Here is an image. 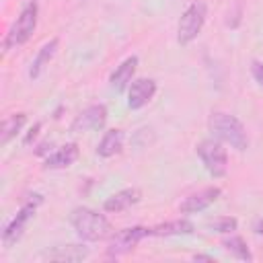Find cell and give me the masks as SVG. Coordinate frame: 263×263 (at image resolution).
<instances>
[{"instance_id": "3", "label": "cell", "mask_w": 263, "mask_h": 263, "mask_svg": "<svg viewBox=\"0 0 263 263\" xmlns=\"http://www.w3.org/2000/svg\"><path fill=\"white\" fill-rule=\"evenodd\" d=\"M37 14H39L37 0H27V4L23 6V10L18 12L16 21L12 23V27L8 29V33L4 37V51H8L10 47H16V45H23L33 37L35 29H37Z\"/></svg>"}, {"instance_id": "13", "label": "cell", "mask_w": 263, "mask_h": 263, "mask_svg": "<svg viewBox=\"0 0 263 263\" xmlns=\"http://www.w3.org/2000/svg\"><path fill=\"white\" fill-rule=\"evenodd\" d=\"M78 154H80L78 144L70 142V144L62 146L58 152H53L51 156L45 158V168H66V166H70V164L76 162Z\"/></svg>"}, {"instance_id": "14", "label": "cell", "mask_w": 263, "mask_h": 263, "mask_svg": "<svg viewBox=\"0 0 263 263\" xmlns=\"http://www.w3.org/2000/svg\"><path fill=\"white\" fill-rule=\"evenodd\" d=\"M121 148H123V132L121 129H109L101 138V142L97 146V154L101 158H111V156L119 154Z\"/></svg>"}, {"instance_id": "5", "label": "cell", "mask_w": 263, "mask_h": 263, "mask_svg": "<svg viewBox=\"0 0 263 263\" xmlns=\"http://www.w3.org/2000/svg\"><path fill=\"white\" fill-rule=\"evenodd\" d=\"M197 156L201 158L205 171L212 177H224L228 171V154L226 148L218 142V140H201L195 146Z\"/></svg>"}, {"instance_id": "18", "label": "cell", "mask_w": 263, "mask_h": 263, "mask_svg": "<svg viewBox=\"0 0 263 263\" xmlns=\"http://www.w3.org/2000/svg\"><path fill=\"white\" fill-rule=\"evenodd\" d=\"M25 121H27V115L25 113H12V115H8L4 119V123H2V144H8L23 129Z\"/></svg>"}, {"instance_id": "17", "label": "cell", "mask_w": 263, "mask_h": 263, "mask_svg": "<svg viewBox=\"0 0 263 263\" xmlns=\"http://www.w3.org/2000/svg\"><path fill=\"white\" fill-rule=\"evenodd\" d=\"M43 257L51 261H82L88 257V249L80 245H68V247H55L53 251H47Z\"/></svg>"}, {"instance_id": "1", "label": "cell", "mask_w": 263, "mask_h": 263, "mask_svg": "<svg viewBox=\"0 0 263 263\" xmlns=\"http://www.w3.org/2000/svg\"><path fill=\"white\" fill-rule=\"evenodd\" d=\"M70 222H72L76 234L86 242H99V240L111 238V234H113L111 222L92 208L82 205V208L72 210Z\"/></svg>"}, {"instance_id": "2", "label": "cell", "mask_w": 263, "mask_h": 263, "mask_svg": "<svg viewBox=\"0 0 263 263\" xmlns=\"http://www.w3.org/2000/svg\"><path fill=\"white\" fill-rule=\"evenodd\" d=\"M208 127L214 134V138H218L220 142L230 144L238 152L247 150V146H249L247 129L240 123V119H236L234 115L224 113V111H214L208 119Z\"/></svg>"}, {"instance_id": "11", "label": "cell", "mask_w": 263, "mask_h": 263, "mask_svg": "<svg viewBox=\"0 0 263 263\" xmlns=\"http://www.w3.org/2000/svg\"><path fill=\"white\" fill-rule=\"evenodd\" d=\"M140 199H142V191L138 187H125V189L113 193L111 197H107L103 208H105V212L117 214V212H123V210H127L132 205H136Z\"/></svg>"}, {"instance_id": "16", "label": "cell", "mask_w": 263, "mask_h": 263, "mask_svg": "<svg viewBox=\"0 0 263 263\" xmlns=\"http://www.w3.org/2000/svg\"><path fill=\"white\" fill-rule=\"evenodd\" d=\"M193 230H195V226L189 220L179 218V220H171V222L152 226L150 236H177V234H191Z\"/></svg>"}, {"instance_id": "19", "label": "cell", "mask_w": 263, "mask_h": 263, "mask_svg": "<svg viewBox=\"0 0 263 263\" xmlns=\"http://www.w3.org/2000/svg\"><path fill=\"white\" fill-rule=\"evenodd\" d=\"M222 247L230 255H234L236 259H242V261H251L253 259V255H251V251H249V247H247L242 236H228V238L222 240Z\"/></svg>"}, {"instance_id": "7", "label": "cell", "mask_w": 263, "mask_h": 263, "mask_svg": "<svg viewBox=\"0 0 263 263\" xmlns=\"http://www.w3.org/2000/svg\"><path fill=\"white\" fill-rule=\"evenodd\" d=\"M39 203H41V195H39L35 201H33V199L27 201V203L16 212V216L6 224L4 232H2V242H4V247H12V245L23 236V232H25L29 220L35 216V210H37Z\"/></svg>"}, {"instance_id": "20", "label": "cell", "mask_w": 263, "mask_h": 263, "mask_svg": "<svg viewBox=\"0 0 263 263\" xmlns=\"http://www.w3.org/2000/svg\"><path fill=\"white\" fill-rule=\"evenodd\" d=\"M208 226H210L212 230L220 232V234H232V232L238 228V222H236V218H230V216H222V218H216V220H212Z\"/></svg>"}, {"instance_id": "24", "label": "cell", "mask_w": 263, "mask_h": 263, "mask_svg": "<svg viewBox=\"0 0 263 263\" xmlns=\"http://www.w3.org/2000/svg\"><path fill=\"white\" fill-rule=\"evenodd\" d=\"M255 232L257 234H263V220H257L255 222Z\"/></svg>"}, {"instance_id": "10", "label": "cell", "mask_w": 263, "mask_h": 263, "mask_svg": "<svg viewBox=\"0 0 263 263\" xmlns=\"http://www.w3.org/2000/svg\"><path fill=\"white\" fill-rule=\"evenodd\" d=\"M156 92V82L152 78H138L132 82L127 92V107L129 109H142L146 107Z\"/></svg>"}, {"instance_id": "4", "label": "cell", "mask_w": 263, "mask_h": 263, "mask_svg": "<svg viewBox=\"0 0 263 263\" xmlns=\"http://www.w3.org/2000/svg\"><path fill=\"white\" fill-rule=\"evenodd\" d=\"M208 18V4L205 0H193L181 14L177 25V41L181 45H189L203 29Z\"/></svg>"}, {"instance_id": "6", "label": "cell", "mask_w": 263, "mask_h": 263, "mask_svg": "<svg viewBox=\"0 0 263 263\" xmlns=\"http://www.w3.org/2000/svg\"><path fill=\"white\" fill-rule=\"evenodd\" d=\"M146 236H150V228H146V226L123 228V230L111 234V240H109V247H107V255L109 257H121V255L134 251V247Z\"/></svg>"}, {"instance_id": "8", "label": "cell", "mask_w": 263, "mask_h": 263, "mask_svg": "<svg viewBox=\"0 0 263 263\" xmlns=\"http://www.w3.org/2000/svg\"><path fill=\"white\" fill-rule=\"evenodd\" d=\"M222 189L220 187H203L191 195H187L181 203H179V212L181 214H195V212H201L205 208H210L218 197H220Z\"/></svg>"}, {"instance_id": "21", "label": "cell", "mask_w": 263, "mask_h": 263, "mask_svg": "<svg viewBox=\"0 0 263 263\" xmlns=\"http://www.w3.org/2000/svg\"><path fill=\"white\" fill-rule=\"evenodd\" d=\"M251 74H253V78L257 80V84L263 86V64H261L259 60H253V62H251Z\"/></svg>"}, {"instance_id": "15", "label": "cell", "mask_w": 263, "mask_h": 263, "mask_svg": "<svg viewBox=\"0 0 263 263\" xmlns=\"http://www.w3.org/2000/svg\"><path fill=\"white\" fill-rule=\"evenodd\" d=\"M58 45H60V39H58V37H53V39H49L47 43L41 45V49L37 51V55H35V60L31 62V68H29V76H31V78H37V76L41 74V70H43V68L49 64V60L55 55Z\"/></svg>"}, {"instance_id": "22", "label": "cell", "mask_w": 263, "mask_h": 263, "mask_svg": "<svg viewBox=\"0 0 263 263\" xmlns=\"http://www.w3.org/2000/svg\"><path fill=\"white\" fill-rule=\"evenodd\" d=\"M39 129H41V123L37 121V123H35V125L29 129V134H27V138H25V144H31V140L37 136V132H39Z\"/></svg>"}, {"instance_id": "9", "label": "cell", "mask_w": 263, "mask_h": 263, "mask_svg": "<svg viewBox=\"0 0 263 263\" xmlns=\"http://www.w3.org/2000/svg\"><path fill=\"white\" fill-rule=\"evenodd\" d=\"M107 121V107L105 105H90L82 113L76 115L72 121V132H90V129H101Z\"/></svg>"}, {"instance_id": "12", "label": "cell", "mask_w": 263, "mask_h": 263, "mask_svg": "<svg viewBox=\"0 0 263 263\" xmlns=\"http://www.w3.org/2000/svg\"><path fill=\"white\" fill-rule=\"evenodd\" d=\"M136 68H138V58H136V55L125 58V60L111 72V76H109V84H111V88H115V90H123V88L132 82V76L136 74Z\"/></svg>"}, {"instance_id": "23", "label": "cell", "mask_w": 263, "mask_h": 263, "mask_svg": "<svg viewBox=\"0 0 263 263\" xmlns=\"http://www.w3.org/2000/svg\"><path fill=\"white\" fill-rule=\"evenodd\" d=\"M193 259H195V261H214L212 255H193Z\"/></svg>"}]
</instances>
